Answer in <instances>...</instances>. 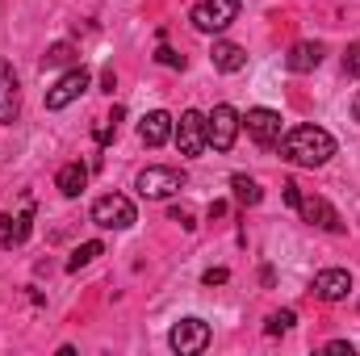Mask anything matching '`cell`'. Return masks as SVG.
Returning <instances> with one entry per match:
<instances>
[{"label": "cell", "mask_w": 360, "mask_h": 356, "mask_svg": "<svg viewBox=\"0 0 360 356\" xmlns=\"http://www.w3.org/2000/svg\"><path fill=\"white\" fill-rule=\"evenodd\" d=\"M281 155L289 164H302V168H323L335 155V139L323 126H293L281 139Z\"/></svg>", "instance_id": "6da1fadb"}, {"label": "cell", "mask_w": 360, "mask_h": 356, "mask_svg": "<svg viewBox=\"0 0 360 356\" xmlns=\"http://www.w3.org/2000/svg\"><path fill=\"white\" fill-rule=\"evenodd\" d=\"M92 222H96L101 231H130V227L139 222V210H134L130 197H122V193H105V197L92 201Z\"/></svg>", "instance_id": "7a4b0ae2"}, {"label": "cell", "mask_w": 360, "mask_h": 356, "mask_svg": "<svg viewBox=\"0 0 360 356\" xmlns=\"http://www.w3.org/2000/svg\"><path fill=\"white\" fill-rule=\"evenodd\" d=\"M134 189H139L147 201H164V197H172V193L184 189V172H180V168H168V164H155V168H143V172H139Z\"/></svg>", "instance_id": "3957f363"}, {"label": "cell", "mask_w": 360, "mask_h": 356, "mask_svg": "<svg viewBox=\"0 0 360 356\" xmlns=\"http://www.w3.org/2000/svg\"><path fill=\"white\" fill-rule=\"evenodd\" d=\"M239 126H243V117H239L231 105H214V113L205 117V139H210V147H214V151H231L235 139H239Z\"/></svg>", "instance_id": "277c9868"}, {"label": "cell", "mask_w": 360, "mask_h": 356, "mask_svg": "<svg viewBox=\"0 0 360 356\" xmlns=\"http://www.w3.org/2000/svg\"><path fill=\"white\" fill-rule=\"evenodd\" d=\"M235 17H239V0H201V4H193V17L188 21L201 34H222Z\"/></svg>", "instance_id": "5b68a950"}, {"label": "cell", "mask_w": 360, "mask_h": 356, "mask_svg": "<svg viewBox=\"0 0 360 356\" xmlns=\"http://www.w3.org/2000/svg\"><path fill=\"white\" fill-rule=\"evenodd\" d=\"M243 126H248L252 143H256V147H264V151L281 147V139H285V122H281V113H276V109H248Z\"/></svg>", "instance_id": "8992f818"}, {"label": "cell", "mask_w": 360, "mask_h": 356, "mask_svg": "<svg viewBox=\"0 0 360 356\" xmlns=\"http://www.w3.org/2000/svg\"><path fill=\"white\" fill-rule=\"evenodd\" d=\"M168 344H172V352L180 356H197V352H205L210 348V323L205 319H180L176 327L168 331Z\"/></svg>", "instance_id": "52a82bcc"}, {"label": "cell", "mask_w": 360, "mask_h": 356, "mask_svg": "<svg viewBox=\"0 0 360 356\" xmlns=\"http://www.w3.org/2000/svg\"><path fill=\"white\" fill-rule=\"evenodd\" d=\"M172 139H176L180 155H201L205 147H210V139H205V113H197V109H184L176 122V130H172Z\"/></svg>", "instance_id": "ba28073f"}, {"label": "cell", "mask_w": 360, "mask_h": 356, "mask_svg": "<svg viewBox=\"0 0 360 356\" xmlns=\"http://www.w3.org/2000/svg\"><path fill=\"white\" fill-rule=\"evenodd\" d=\"M92 84V76H89V68H72L68 76H59L55 80V89L46 92V109H68L76 96H84Z\"/></svg>", "instance_id": "9c48e42d"}, {"label": "cell", "mask_w": 360, "mask_h": 356, "mask_svg": "<svg viewBox=\"0 0 360 356\" xmlns=\"http://www.w3.org/2000/svg\"><path fill=\"white\" fill-rule=\"evenodd\" d=\"M297 214H302L310 227H323V231H331V235H340V231H344V218H340V214H335V205H331V201H323V197H306V193H302Z\"/></svg>", "instance_id": "30bf717a"}, {"label": "cell", "mask_w": 360, "mask_h": 356, "mask_svg": "<svg viewBox=\"0 0 360 356\" xmlns=\"http://www.w3.org/2000/svg\"><path fill=\"white\" fill-rule=\"evenodd\" d=\"M17 113H21V84H17L13 63L0 59V126H13Z\"/></svg>", "instance_id": "8fae6325"}, {"label": "cell", "mask_w": 360, "mask_h": 356, "mask_svg": "<svg viewBox=\"0 0 360 356\" xmlns=\"http://www.w3.org/2000/svg\"><path fill=\"white\" fill-rule=\"evenodd\" d=\"M172 130H176V117H172L168 109H151V113L139 122V139H143L147 147H164V143L172 139Z\"/></svg>", "instance_id": "7c38bea8"}, {"label": "cell", "mask_w": 360, "mask_h": 356, "mask_svg": "<svg viewBox=\"0 0 360 356\" xmlns=\"http://www.w3.org/2000/svg\"><path fill=\"white\" fill-rule=\"evenodd\" d=\"M348 289H352V276H348L344 268H323V272L314 276V293H319L323 302H340V298H348Z\"/></svg>", "instance_id": "4fadbf2b"}, {"label": "cell", "mask_w": 360, "mask_h": 356, "mask_svg": "<svg viewBox=\"0 0 360 356\" xmlns=\"http://www.w3.org/2000/svg\"><path fill=\"white\" fill-rule=\"evenodd\" d=\"M319 63H323V46H319V42H293L289 55H285V68L297 72V76H302V72H314Z\"/></svg>", "instance_id": "5bb4252c"}, {"label": "cell", "mask_w": 360, "mask_h": 356, "mask_svg": "<svg viewBox=\"0 0 360 356\" xmlns=\"http://www.w3.org/2000/svg\"><path fill=\"white\" fill-rule=\"evenodd\" d=\"M30 227H34V205H25L17 218H13V214H4V218H0V231H4V248H21V243L30 239Z\"/></svg>", "instance_id": "9a60e30c"}, {"label": "cell", "mask_w": 360, "mask_h": 356, "mask_svg": "<svg viewBox=\"0 0 360 356\" xmlns=\"http://www.w3.org/2000/svg\"><path fill=\"white\" fill-rule=\"evenodd\" d=\"M210 59H214V68L218 72H243L248 68V51L239 46V42H214V51H210Z\"/></svg>", "instance_id": "2e32d148"}, {"label": "cell", "mask_w": 360, "mask_h": 356, "mask_svg": "<svg viewBox=\"0 0 360 356\" xmlns=\"http://www.w3.org/2000/svg\"><path fill=\"white\" fill-rule=\"evenodd\" d=\"M55 184H59L63 197H80L84 184H89V168H84V164H63L59 177H55Z\"/></svg>", "instance_id": "e0dca14e"}, {"label": "cell", "mask_w": 360, "mask_h": 356, "mask_svg": "<svg viewBox=\"0 0 360 356\" xmlns=\"http://www.w3.org/2000/svg\"><path fill=\"white\" fill-rule=\"evenodd\" d=\"M231 189H235V201H239V205H260V201H264V189L252 177H243V172L231 177Z\"/></svg>", "instance_id": "ac0fdd59"}, {"label": "cell", "mask_w": 360, "mask_h": 356, "mask_svg": "<svg viewBox=\"0 0 360 356\" xmlns=\"http://www.w3.org/2000/svg\"><path fill=\"white\" fill-rule=\"evenodd\" d=\"M76 63V46L72 42H55L46 55H42V68H72Z\"/></svg>", "instance_id": "d6986e66"}, {"label": "cell", "mask_w": 360, "mask_h": 356, "mask_svg": "<svg viewBox=\"0 0 360 356\" xmlns=\"http://www.w3.org/2000/svg\"><path fill=\"white\" fill-rule=\"evenodd\" d=\"M96 256H105V248H101L96 239H92V243H80V248L72 252V260H68V272H80V268H84V265H92Z\"/></svg>", "instance_id": "ffe728a7"}, {"label": "cell", "mask_w": 360, "mask_h": 356, "mask_svg": "<svg viewBox=\"0 0 360 356\" xmlns=\"http://www.w3.org/2000/svg\"><path fill=\"white\" fill-rule=\"evenodd\" d=\"M117 122H122V109H117V105H113V113H109V117H101V122H96V130H92V134H96V143H101V147L117 134Z\"/></svg>", "instance_id": "44dd1931"}, {"label": "cell", "mask_w": 360, "mask_h": 356, "mask_svg": "<svg viewBox=\"0 0 360 356\" xmlns=\"http://www.w3.org/2000/svg\"><path fill=\"white\" fill-rule=\"evenodd\" d=\"M293 327V310H276L269 314V336H281V331H289Z\"/></svg>", "instance_id": "7402d4cb"}, {"label": "cell", "mask_w": 360, "mask_h": 356, "mask_svg": "<svg viewBox=\"0 0 360 356\" xmlns=\"http://www.w3.org/2000/svg\"><path fill=\"white\" fill-rule=\"evenodd\" d=\"M344 72L348 76H360V38L348 46V55H344Z\"/></svg>", "instance_id": "603a6c76"}, {"label": "cell", "mask_w": 360, "mask_h": 356, "mask_svg": "<svg viewBox=\"0 0 360 356\" xmlns=\"http://www.w3.org/2000/svg\"><path fill=\"white\" fill-rule=\"evenodd\" d=\"M155 59H160L164 68H184V55H176L172 46H160V51H155Z\"/></svg>", "instance_id": "cb8c5ba5"}, {"label": "cell", "mask_w": 360, "mask_h": 356, "mask_svg": "<svg viewBox=\"0 0 360 356\" xmlns=\"http://www.w3.org/2000/svg\"><path fill=\"white\" fill-rule=\"evenodd\" d=\"M201 281H205V285H226V281H231V272H226V268H210Z\"/></svg>", "instance_id": "d4e9b609"}, {"label": "cell", "mask_w": 360, "mask_h": 356, "mask_svg": "<svg viewBox=\"0 0 360 356\" xmlns=\"http://www.w3.org/2000/svg\"><path fill=\"white\" fill-rule=\"evenodd\" d=\"M172 222H180V227H184V231H193V227H197V222H193V210H172Z\"/></svg>", "instance_id": "484cf974"}, {"label": "cell", "mask_w": 360, "mask_h": 356, "mask_svg": "<svg viewBox=\"0 0 360 356\" xmlns=\"http://www.w3.org/2000/svg\"><path fill=\"white\" fill-rule=\"evenodd\" d=\"M323 352H331V356H352V344H348V340H331Z\"/></svg>", "instance_id": "4316f807"}, {"label": "cell", "mask_w": 360, "mask_h": 356, "mask_svg": "<svg viewBox=\"0 0 360 356\" xmlns=\"http://www.w3.org/2000/svg\"><path fill=\"white\" fill-rule=\"evenodd\" d=\"M285 201H289L293 210H297V201H302V189H297L293 180H285Z\"/></svg>", "instance_id": "83f0119b"}, {"label": "cell", "mask_w": 360, "mask_h": 356, "mask_svg": "<svg viewBox=\"0 0 360 356\" xmlns=\"http://www.w3.org/2000/svg\"><path fill=\"white\" fill-rule=\"evenodd\" d=\"M101 84H105V92H113V84H117V76H113V68H105V72H101Z\"/></svg>", "instance_id": "f1b7e54d"}, {"label": "cell", "mask_w": 360, "mask_h": 356, "mask_svg": "<svg viewBox=\"0 0 360 356\" xmlns=\"http://www.w3.org/2000/svg\"><path fill=\"white\" fill-rule=\"evenodd\" d=\"M352 117H356V122H360V92H356V96H352Z\"/></svg>", "instance_id": "f546056e"}]
</instances>
